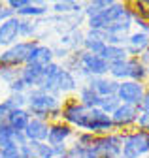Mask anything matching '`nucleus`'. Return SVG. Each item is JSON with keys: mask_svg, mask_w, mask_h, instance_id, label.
<instances>
[{"mask_svg": "<svg viewBox=\"0 0 149 158\" xmlns=\"http://www.w3.org/2000/svg\"><path fill=\"white\" fill-rule=\"evenodd\" d=\"M51 62H55L53 49H51V45H47V44H44V42H40L38 45L32 49L28 60H27V64L38 66V68H45V66H49Z\"/></svg>", "mask_w": 149, "mask_h": 158, "instance_id": "obj_16", "label": "nucleus"}, {"mask_svg": "<svg viewBox=\"0 0 149 158\" xmlns=\"http://www.w3.org/2000/svg\"><path fill=\"white\" fill-rule=\"evenodd\" d=\"M132 17L142 19L143 23H149V0H134V2H128Z\"/></svg>", "mask_w": 149, "mask_h": 158, "instance_id": "obj_30", "label": "nucleus"}, {"mask_svg": "<svg viewBox=\"0 0 149 158\" xmlns=\"http://www.w3.org/2000/svg\"><path fill=\"white\" fill-rule=\"evenodd\" d=\"M128 81H136V83H143L149 81V72L147 68L138 60V56H128Z\"/></svg>", "mask_w": 149, "mask_h": 158, "instance_id": "obj_23", "label": "nucleus"}, {"mask_svg": "<svg viewBox=\"0 0 149 158\" xmlns=\"http://www.w3.org/2000/svg\"><path fill=\"white\" fill-rule=\"evenodd\" d=\"M81 132H91L92 135L100 137V135H108L111 132H117V130H115L113 123H111V117L96 107V109H89L87 111L85 126H83Z\"/></svg>", "mask_w": 149, "mask_h": 158, "instance_id": "obj_5", "label": "nucleus"}, {"mask_svg": "<svg viewBox=\"0 0 149 158\" xmlns=\"http://www.w3.org/2000/svg\"><path fill=\"white\" fill-rule=\"evenodd\" d=\"M19 23H21L19 17H11L6 23L0 25V47L2 49L11 47L13 44H17L21 40V36H19Z\"/></svg>", "mask_w": 149, "mask_h": 158, "instance_id": "obj_12", "label": "nucleus"}, {"mask_svg": "<svg viewBox=\"0 0 149 158\" xmlns=\"http://www.w3.org/2000/svg\"><path fill=\"white\" fill-rule=\"evenodd\" d=\"M128 58H125V60H119V62H111L109 64V77L115 79L117 83L121 81H128Z\"/></svg>", "mask_w": 149, "mask_h": 158, "instance_id": "obj_28", "label": "nucleus"}, {"mask_svg": "<svg viewBox=\"0 0 149 158\" xmlns=\"http://www.w3.org/2000/svg\"><path fill=\"white\" fill-rule=\"evenodd\" d=\"M92 90H95L100 98H108V96H115L117 94V87L119 83L115 79H111L109 75H104V77H89L85 81Z\"/></svg>", "mask_w": 149, "mask_h": 158, "instance_id": "obj_13", "label": "nucleus"}, {"mask_svg": "<svg viewBox=\"0 0 149 158\" xmlns=\"http://www.w3.org/2000/svg\"><path fill=\"white\" fill-rule=\"evenodd\" d=\"M21 77V68H11V66H4V64H0V81L10 85L13 83L15 79H19Z\"/></svg>", "mask_w": 149, "mask_h": 158, "instance_id": "obj_31", "label": "nucleus"}, {"mask_svg": "<svg viewBox=\"0 0 149 158\" xmlns=\"http://www.w3.org/2000/svg\"><path fill=\"white\" fill-rule=\"evenodd\" d=\"M96 141V135H92L91 132H76L74 135V143H78L81 147H92Z\"/></svg>", "mask_w": 149, "mask_h": 158, "instance_id": "obj_33", "label": "nucleus"}, {"mask_svg": "<svg viewBox=\"0 0 149 158\" xmlns=\"http://www.w3.org/2000/svg\"><path fill=\"white\" fill-rule=\"evenodd\" d=\"M138 107L136 106H130V104H121L113 113H111V123H113L115 130H128L130 126H136V121H138Z\"/></svg>", "mask_w": 149, "mask_h": 158, "instance_id": "obj_8", "label": "nucleus"}, {"mask_svg": "<svg viewBox=\"0 0 149 158\" xmlns=\"http://www.w3.org/2000/svg\"><path fill=\"white\" fill-rule=\"evenodd\" d=\"M147 47H149V38L142 30H132V32L128 34L126 45H125L128 56H140Z\"/></svg>", "mask_w": 149, "mask_h": 158, "instance_id": "obj_17", "label": "nucleus"}, {"mask_svg": "<svg viewBox=\"0 0 149 158\" xmlns=\"http://www.w3.org/2000/svg\"><path fill=\"white\" fill-rule=\"evenodd\" d=\"M145 87H147V90H149V81H147V85H145Z\"/></svg>", "mask_w": 149, "mask_h": 158, "instance_id": "obj_42", "label": "nucleus"}, {"mask_svg": "<svg viewBox=\"0 0 149 158\" xmlns=\"http://www.w3.org/2000/svg\"><path fill=\"white\" fill-rule=\"evenodd\" d=\"M119 106H121V102H119V98H117V96H108V98H102V100H100L98 109L104 111L106 115H111Z\"/></svg>", "mask_w": 149, "mask_h": 158, "instance_id": "obj_32", "label": "nucleus"}, {"mask_svg": "<svg viewBox=\"0 0 149 158\" xmlns=\"http://www.w3.org/2000/svg\"><path fill=\"white\" fill-rule=\"evenodd\" d=\"M38 28H40L38 21L21 19V23H19V36H21V40H38Z\"/></svg>", "mask_w": 149, "mask_h": 158, "instance_id": "obj_29", "label": "nucleus"}, {"mask_svg": "<svg viewBox=\"0 0 149 158\" xmlns=\"http://www.w3.org/2000/svg\"><path fill=\"white\" fill-rule=\"evenodd\" d=\"M138 111L142 113V111H149V90H145V94L142 96V100L138 102Z\"/></svg>", "mask_w": 149, "mask_h": 158, "instance_id": "obj_39", "label": "nucleus"}, {"mask_svg": "<svg viewBox=\"0 0 149 158\" xmlns=\"http://www.w3.org/2000/svg\"><path fill=\"white\" fill-rule=\"evenodd\" d=\"M106 44L102 42L100 38L95 36V32H91V30H85V40H83V45L81 49L87 51V53H92V55H100L104 51Z\"/></svg>", "mask_w": 149, "mask_h": 158, "instance_id": "obj_25", "label": "nucleus"}, {"mask_svg": "<svg viewBox=\"0 0 149 158\" xmlns=\"http://www.w3.org/2000/svg\"><path fill=\"white\" fill-rule=\"evenodd\" d=\"M143 158H149V154H145V156H143Z\"/></svg>", "mask_w": 149, "mask_h": 158, "instance_id": "obj_43", "label": "nucleus"}, {"mask_svg": "<svg viewBox=\"0 0 149 158\" xmlns=\"http://www.w3.org/2000/svg\"><path fill=\"white\" fill-rule=\"evenodd\" d=\"M115 0H91V2H85L83 8V17L91 19V17H96L98 13H102L104 10H108Z\"/></svg>", "mask_w": 149, "mask_h": 158, "instance_id": "obj_26", "label": "nucleus"}, {"mask_svg": "<svg viewBox=\"0 0 149 158\" xmlns=\"http://www.w3.org/2000/svg\"><path fill=\"white\" fill-rule=\"evenodd\" d=\"M136 126H138V130H145V132H149V111H142V113L138 115Z\"/></svg>", "mask_w": 149, "mask_h": 158, "instance_id": "obj_35", "label": "nucleus"}, {"mask_svg": "<svg viewBox=\"0 0 149 158\" xmlns=\"http://www.w3.org/2000/svg\"><path fill=\"white\" fill-rule=\"evenodd\" d=\"M123 21H132L130 6L128 2H113L108 10H104L96 17L85 19V25H87V30H104L109 25L123 23Z\"/></svg>", "mask_w": 149, "mask_h": 158, "instance_id": "obj_2", "label": "nucleus"}, {"mask_svg": "<svg viewBox=\"0 0 149 158\" xmlns=\"http://www.w3.org/2000/svg\"><path fill=\"white\" fill-rule=\"evenodd\" d=\"M123 139L125 132H111L108 135L96 137L95 147L102 158H121V149H123Z\"/></svg>", "mask_w": 149, "mask_h": 158, "instance_id": "obj_6", "label": "nucleus"}, {"mask_svg": "<svg viewBox=\"0 0 149 158\" xmlns=\"http://www.w3.org/2000/svg\"><path fill=\"white\" fill-rule=\"evenodd\" d=\"M49 2H45V0H30V4L23 10H19L15 13V17L19 19H32V21H38V19H44L49 15Z\"/></svg>", "mask_w": 149, "mask_h": 158, "instance_id": "obj_14", "label": "nucleus"}, {"mask_svg": "<svg viewBox=\"0 0 149 158\" xmlns=\"http://www.w3.org/2000/svg\"><path fill=\"white\" fill-rule=\"evenodd\" d=\"M138 60H140V62H142L145 68H149V47H147V49H145V51H143L140 56H138Z\"/></svg>", "mask_w": 149, "mask_h": 158, "instance_id": "obj_41", "label": "nucleus"}, {"mask_svg": "<svg viewBox=\"0 0 149 158\" xmlns=\"http://www.w3.org/2000/svg\"><path fill=\"white\" fill-rule=\"evenodd\" d=\"M147 87L143 83H136V81H121L117 87V98L121 104H130V106H138V102L142 100V96L145 94Z\"/></svg>", "mask_w": 149, "mask_h": 158, "instance_id": "obj_9", "label": "nucleus"}, {"mask_svg": "<svg viewBox=\"0 0 149 158\" xmlns=\"http://www.w3.org/2000/svg\"><path fill=\"white\" fill-rule=\"evenodd\" d=\"M62 104H64L62 98L44 92L40 89H30L27 92V111L34 118H42V121H47L49 124L61 121Z\"/></svg>", "mask_w": 149, "mask_h": 158, "instance_id": "obj_1", "label": "nucleus"}, {"mask_svg": "<svg viewBox=\"0 0 149 158\" xmlns=\"http://www.w3.org/2000/svg\"><path fill=\"white\" fill-rule=\"evenodd\" d=\"M121 158H123V156H121Z\"/></svg>", "mask_w": 149, "mask_h": 158, "instance_id": "obj_45", "label": "nucleus"}, {"mask_svg": "<svg viewBox=\"0 0 149 158\" xmlns=\"http://www.w3.org/2000/svg\"><path fill=\"white\" fill-rule=\"evenodd\" d=\"M132 25H138V30H142L147 38H149V23H143L142 19H138V17H132Z\"/></svg>", "mask_w": 149, "mask_h": 158, "instance_id": "obj_40", "label": "nucleus"}, {"mask_svg": "<svg viewBox=\"0 0 149 158\" xmlns=\"http://www.w3.org/2000/svg\"><path fill=\"white\" fill-rule=\"evenodd\" d=\"M8 90H10V94H27V92H28L27 85L21 81V77L15 79L13 83H10V85H8Z\"/></svg>", "mask_w": 149, "mask_h": 158, "instance_id": "obj_34", "label": "nucleus"}, {"mask_svg": "<svg viewBox=\"0 0 149 158\" xmlns=\"http://www.w3.org/2000/svg\"><path fill=\"white\" fill-rule=\"evenodd\" d=\"M76 135L70 124H66L64 121H57L49 124V134H47V145L51 147H59V145H68V141Z\"/></svg>", "mask_w": 149, "mask_h": 158, "instance_id": "obj_10", "label": "nucleus"}, {"mask_svg": "<svg viewBox=\"0 0 149 158\" xmlns=\"http://www.w3.org/2000/svg\"><path fill=\"white\" fill-rule=\"evenodd\" d=\"M42 70L44 68H38V66H30V64H25L21 68V81L27 85V89H36L38 87V81L42 77Z\"/></svg>", "mask_w": 149, "mask_h": 158, "instance_id": "obj_24", "label": "nucleus"}, {"mask_svg": "<svg viewBox=\"0 0 149 158\" xmlns=\"http://www.w3.org/2000/svg\"><path fill=\"white\" fill-rule=\"evenodd\" d=\"M49 134V123L42 118H30V123L25 128V137L27 141H47Z\"/></svg>", "mask_w": 149, "mask_h": 158, "instance_id": "obj_18", "label": "nucleus"}, {"mask_svg": "<svg viewBox=\"0 0 149 158\" xmlns=\"http://www.w3.org/2000/svg\"><path fill=\"white\" fill-rule=\"evenodd\" d=\"M30 118H32V115L27 111V107H21V109H15V111H11V113L8 115V118H6L4 123H6L10 128L17 130V132H25L27 124L30 123Z\"/></svg>", "mask_w": 149, "mask_h": 158, "instance_id": "obj_22", "label": "nucleus"}, {"mask_svg": "<svg viewBox=\"0 0 149 158\" xmlns=\"http://www.w3.org/2000/svg\"><path fill=\"white\" fill-rule=\"evenodd\" d=\"M11 17H15V13L8 8V4H6V2H0V25L6 23L8 19H11Z\"/></svg>", "mask_w": 149, "mask_h": 158, "instance_id": "obj_37", "label": "nucleus"}, {"mask_svg": "<svg viewBox=\"0 0 149 158\" xmlns=\"http://www.w3.org/2000/svg\"><path fill=\"white\" fill-rule=\"evenodd\" d=\"M87 107H83L76 98H66L64 104H62V115H61V121H64L66 124H70L74 130H83L85 126V118H87Z\"/></svg>", "mask_w": 149, "mask_h": 158, "instance_id": "obj_7", "label": "nucleus"}, {"mask_svg": "<svg viewBox=\"0 0 149 158\" xmlns=\"http://www.w3.org/2000/svg\"><path fill=\"white\" fill-rule=\"evenodd\" d=\"M100 56L104 58L108 64H111V62H119V60H125V58H128L126 49H125V47H119V45H106L104 51L100 53Z\"/></svg>", "mask_w": 149, "mask_h": 158, "instance_id": "obj_27", "label": "nucleus"}, {"mask_svg": "<svg viewBox=\"0 0 149 158\" xmlns=\"http://www.w3.org/2000/svg\"><path fill=\"white\" fill-rule=\"evenodd\" d=\"M76 100L83 106V107H87V109H96L98 106H100V100L102 98L92 90L87 83H81L79 85V89H78V98Z\"/></svg>", "mask_w": 149, "mask_h": 158, "instance_id": "obj_21", "label": "nucleus"}, {"mask_svg": "<svg viewBox=\"0 0 149 158\" xmlns=\"http://www.w3.org/2000/svg\"><path fill=\"white\" fill-rule=\"evenodd\" d=\"M38 44H40L38 40H19L11 47L0 51V64L11 66V68H23L28 60L32 49Z\"/></svg>", "mask_w": 149, "mask_h": 158, "instance_id": "obj_3", "label": "nucleus"}, {"mask_svg": "<svg viewBox=\"0 0 149 158\" xmlns=\"http://www.w3.org/2000/svg\"><path fill=\"white\" fill-rule=\"evenodd\" d=\"M79 85H81V83L78 81V77L74 75L72 72H68V70L61 68V72H59L57 79H55V92H57V96H59V98H62V96H68V94L78 92Z\"/></svg>", "mask_w": 149, "mask_h": 158, "instance_id": "obj_11", "label": "nucleus"}, {"mask_svg": "<svg viewBox=\"0 0 149 158\" xmlns=\"http://www.w3.org/2000/svg\"><path fill=\"white\" fill-rule=\"evenodd\" d=\"M83 8H85V2H78V0H57V2H53L49 6L51 13L59 15V17L79 15V13H83Z\"/></svg>", "mask_w": 149, "mask_h": 158, "instance_id": "obj_19", "label": "nucleus"}, {"mask_svg": "<svg viewBox=\"0 0 149 158\" xmlns=\"http://www.w3.org/2000/svg\"><path fill=\"white\" fill-rule=\"evenodd\" d=\"M66 158H70V156H66Z\"/></svg>", "mask_w": 149, "mask_h": 158, "instance_id": "obj_44", "label": "nucleus"}, {"mask_svg": "<svg viewBox=\"0 0 149 158\" xmlns=\"http://www.w3.org/2000/svg\"><path fill=\"white\" fill-rule=\"evenodd\" d=\"M149 154V132L145 130H125L121 156L123 158H143Z\"/></svg>", "mask_w": 149, "mask_h": 158, "instance_id": "obj_4", "label": "nucleus"}, {"mask_svg": "<svg viewBox=\"0 0 149 158\" xmlns=\"http://www.w3.org/2000/svg\"><path fill=\"white\" fill-rule=\"evenodd\" d=\"M83 40H85V30L83 28H76V30H70V32L62 34L59 38V45L64 47L66 51L74 53V51H79L81 49Z\"/></svg>", "mask_w": 149, "mask_h": 158, "instance_id": "obj_20", "label": "nucleus"}, {"mask_svg": "<svg viewBox=\"0 0 149 158\" xmlns=\"http://www.w3.org/2000/svg\"><path fill=\"white\" fill-rule=\"evenodd\" d=\"M27 143L25 132H17L10 128L6 123H0V149H10V147H23Z\"/></svg>", "mask_w": 149, "mask_h": 158, "instance_id": "obj_15", "label": "nucleus"}, {"mask_svg": "<svg viewBox=\"0 0 149 158\" xmlns=\"http://www.w3.org/2000/svg\"><path fill=\"white\" fill-rule=\"evenodd\" d=\"M0 158H21V151H19V147L0 149Z\"/></svg>", "mask_w": 149, "mask_h": 158, "instance_id": "obj_38", "label": "nucleus"}, {"mask_svg": "<svg viewBox=\"0 0 149 158\" xmlns=\"http://www.w3.org/2000/svg\"><path fill=\"white\" fill-rule=\"evenodd\" d=\"M8 8L13 11V13H17L19 10H23V8H27L28 4H30V0H8Z\"/></svg>", "mask_w": 149, "mask_h": 158, "instance_id": "obj_36", "label": "nucleus"}]
</instances>
